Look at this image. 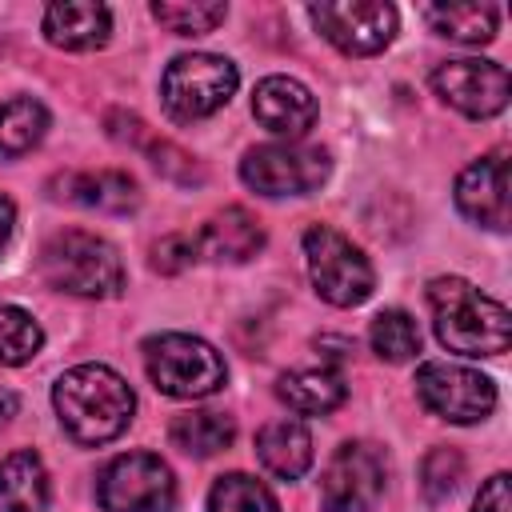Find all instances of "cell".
<instances>
[{
  "mask_svg": "<svg viewBox=\"0 0 512 512\" xmlns=\"http://www.w3.org/2000/svg\"><path fill=\"white\" fill-rule=\"evenodd\" d=\"M384 456L372 444H340L320 476V512H372L384 496Z\"/></svg>",
  "mask_w": 512,
  "mask_h": 512,
  "instance_id": "cell-10",
  "label": "cell"
},
{
  "mask_svg": "<svg viewBox=\"0 0 512 512\" xmlns=\"http://www.w3.org/2000/svg\"><path fill=\"white\" fill-rule=\"evenodd\" d=\"M40 280L56 292L84 300H112L124 288V264L116 248L92 232L68 228L44 240L40 248Z\"/></svg>",
  "mask_w": 512,
  "mask_h": 512,
  "instance_id": "cell-3",
  "label": "cell"
},
{
  "mask_svg": "<svg viewBox=\"0 0 512 512\" xmlns=\"http://www.w3.org/2000/svg\"><path fill=\"white\" fill-rule=\"evenodd\" d=\"M304 260H308V276L320 300L336 304V308H356L372 296L376 272L368 264V256L336 228L328 224H312L304 232Z\"/></svg>",
  "mask_w": 512,
  "mask_h": 512,
  "instance_id": "cell-5",
  "label": "cell"
},
{
  "mask_svg": "<svg viewBox=\"0 0 512 512\" xmlns=\"http://www.w3.org/2000/svg\"><path fill=\"white\" fill-rule=\"evenodd\" d=\"M472 512H512V488H508V472H496L492 480H484Z\"/></svg>",
  "mask_w": 512,
  "mask_h": 512,
  "instance_id": "cell-31",
  "label": "cell"
},
{
  "mask_svg": "<svg viewBox=\"0 0 512 512\" xmlns=\"http://www.w3.org/2000/svg\"><path fill=\"white\" fill-rule=\"evenodd\" d=\"M332 172L324 148L312 144H260L240 160V180L260 196H308Z\"/></svg>",
  "mask_w": 512,
  "mask_h": 512,
  "instance_id": "cell-7",
  "label": "cell"
},
{
  "mask_svg": "<svg viewBox=\"0 0 512 512\" xmlns=\"http://www.w3.org/2000/svg\"><path fill=\"white\" fill-rule=\"evenodd\" d=\"M52 196L80 204V208H96V212H112L124 216L140 204V184L120 172V168H96V172H60L52 176Z\"/></svg>",
  "mask_w": 512,
  "mask_h": 512,
  "instance_id": "cell-15",
  "label": "cell"
},
{
  "mask_svg": "<svg viewBox=\"0 0 512 512\" xmlns=\"http://www.w3.org/2000/svg\"><path fill=\"white\" fill-rule=\"evenodd\" d=\"M416 396L448 424H476L496 408V384L484 372L448 360H428L416 368Z\"/></svg>",
  "mask_w": 512,
  "mask_h": 512,
  "instance_id": "cell-9",
  "label": "cell"
},
{
  "mask_svg": "<svg viewBox=\"0 0 512 512\" xmlns=\"http://www.w3.org/2000/svg\"><path fill=\"white\" fill-rule=\"evenodd\" d=\"M144 148H148L156 172H164V176H172V180H180V184H200V180H204V168H200L184 148H176L172 140H156V136H148Z\"/></svg>",
  "mask_w": 512,
  "mask_h": 512,
  "instance_id": "cell-29",
  "label": "cell"
},
{
  "mask_svg": "<svg viewBox=\"0 0 512 512\" xmlns=\"http://www.w3.org/2000/svg\"><path fill=\"white\" fill-rule=\"evenodd\" d=\"M152 16L176 36H204L216 24H224L228 8L224 4H208V0H192V4L188 0H160V4H152Z\"/></svg>",
  "mask_w": 512,
  "mask_h": 512,
  "instance_id": "cell-27",
  "label": "cell"
},
{
  "mask_svg": "<svg viewBox=\"0 0 512 512\" xmlns=\"http://www.w3.org/2000/svg\"><path fill=\"white\" fill-rule=\"evenodd\" d=\"M108 32H112V12L96 0H60V4H48L44 12V36L68 52L100 48Z\"/></svg>",
  "mask_w": 512,
  "mask_h": 512,
  "instance_id": "cell-17",
  "label": "cell"
},
{
  "mask_svg": "<svg viewBox=\"0 0 512 512\" xmlns=\"http://www.w3.org/2000/svg\"><path fill=\"white\" fill-rule=\"evenodd\" d=\"M316 32L336 44L344 56H372L396 36V8L384 0H340L308 8Z\"/></svg>",
  "mask_w": 512,
  "mask_h": 512,
  "instance_id": "cell-11",
  "label": "cell"
},
{
  "mask_svg": "<svg viewBox=\"0 0 512 512\" xmlns=\"http://www.w3.org/2000/svg\"><path fill=\"white\" fill-rule=\"evenodd\" d=\"M256 460L280 480H300L312 468V432L292 416L272 420L256 432Z\"/></svg>",
  "mask_w": 512,
  "mask_h": 512,
  "instance_id": "cell-18",
  "label": "cell"
},
{
  "mask_svg": "<svg viewBox=\"0 0 512 512\" xmlns=\"http://www.w3.org/2000/svg\"><path fill=\"white\" fill-rule=\"evenodd\" d=\"M12 224H16V208H12V200L0 192V252H4L8 236H12Z\"/></svg>",
  "mask_w": 512,
  "mask_h": 512,
  "instance_id": "cell-32",
  "label": "cell"
},
{
  "mask_svg": "<svg viewBox=\"0 0 512 512\" xmlns=\"http://www.w3.org/2000/svg\"><path fill=\"white\" fill-rule=\"evenodd\" d=\"M432 324L448 352L460 356H500L512 344V316L508 308L480 292L460 276H436L428 284Z\"/></svg>",
  "mask_w": 512,
  "mask_h": 512,
  "instance_id": "cell-2",
  "label": "cell"
},
{
  "mask_svg": "<svg viewBox=\"0 0 512 512\" xmlns=\"http://www.w3.org/2000/svg\"><path fill=\"white\" fill-rule=\"evenodd\" d=\"M368 340H372V352L380 360H388V364H404V360H412L420 352V328L404 308H384L372 320Z\"/></svg>",
  "mask_w": 512,
  "mask_h": 512,
  "instance_id": "cell-24",
  "label": "cell"
},
{
  "mask_svg": "<svg viewBox=\"0 0 512 512\" xmlns=\"http://www.w3.org/2000/svg\"><path fill=\"white\" fill-rule=\"evenodd\" d=\"M236 84H240V72L232 60L212 52H188L164 68L160 96L176 120H204L232 100Z\"/></svg>",
  "mask_w": 512,
  "mask_h": 512,
  "instance_id": "cell-6",
  "label": "cell"
},
{
  "mask_svg": "<svg viewBox=\"0 0 512 512\" xmlns=\"http://www.w3.org/2000/svg\"><path fill=\"white\" fill-rule=\"evenodd\" d=\"M48 496V472L36 452L20 448L0 460V512H44Z\"/></svg>",
  "mask_w": 512,
  "mask_h": 512,
  "instance_id": "cell-19",
  "label": "cell"
},
{
  "mask_svg": "<svg viewBox=\"0 0 512 512\" xmlns=\"http://www.w3.org/2000/svg\"><path fill=\"white\" fill-rule=\"evenodd\" d=\"M44 344L40 324L32 320V312L16 308V304H0V364L16 368L28 364Z\"/></svg>",
  "mask_w": 512,
  "mask_h": 512,
  "instance_id": "cell-26",
  "label": "cell"
},
{
  "mask_svg": "<svg viewBox=\"0 0 512 512\" xmlns=\"http://www.w3.org/2000/svg\"><path fill=\"white\" fill-rule=\"evenodd\" d=\"M96 496L104 512H172L176 480L160 456L128 452V456H116L100 472Z\"/></svg>",
  "mask_w": 512,
  "mask_h": 512,
  "instance_id": "cell-8",
  "label": "cell"
},
{
  "mask_svg": "<svg viewBox=\"0 0 512 512\" xmlns=\"http://www.w3.org/2000/svg\"><path fill=\"white\" fill-rule=\"evenodd\" d=\"M252 116L272 132V136H288L292 144L316 124L320 108L316 96L292 80V76H264L252 92Z\"/></svg>",
  "mask_w": 512,
  "mask_h": 512,
  "instance_id": "cell-14",
  "label": "cell"
},
{
  "mask_svg": "<svg viewBox=\"0 0 512 512\" xmlns=\"http://www.w3.org/2000/svg\"><path fill=\"white\" fill-rule=\"evenodd\" d=\"M264 248V228L248 208H224L196 232V252L216 264H244Z\"/></svg>",
  "mask_w": 512,
  "mask_h": 512,
  "instance_id": "cell-16",
  "label": "cell"
},
{
  "mask_svg": "<svg viewBox=\"0 0 512 512\" xmlns=\"http://www.w3.org/2000/svg\"><path fill=\"white\" fill-rule=\"evenodd\" d=\"M52 404H56V416H60L64 432L76 444L116 440L128 428L132 412H136V396H132L128 380L120 372H112L108 364L68 368L52 388Z\"/></svg>",
  "mask_w": 512,
  "mask_h": 512,
  "instance_id": "cell-1",
  "label": "cell"
},
{
  "mask_svg": "<svg viewBox=\"0 0 512 512\" xmlns=\"http://www.w3.org/2000/svg\"><path fill=\"white\" fill-rule=\"evenodd\" d=\"M208 512H280L276 496L244 472H228L208 492Z\"/></svg>",
  "mask_w": 512,
  "mask_h": 512,
  "instance_id": "cell-25",
  "label": "cell"
},
{
  "mask_svg": "<svg viewBox=\"0 0 512 512\" xmlns=\"http://www.w3.org/2000/svg\"><path fill=\"white\" fill-rule=\"evenodd\" d=\"M16 412V396L12 392H0V420H8Z\"/></svg>",
  "mask_w": 512,
  "mask_h": 512,
  "instance_id": "cell-33",
  "label": "cell"
},
{
  "mask_svg": "<svg viewBox=\"0 0 512 512\" xmlns=\"http://www.w3.org/2000/svg\"><path fill=\"white\" fill-rule=\"evenodd\" d=\"M432 88L444 104H452L472 120H488L508 104V72L492 60H472V56L444 60L432 72Z\"/></svg>",
  "mask_w": 512,
  "mask_h": 512,
  "instance_id": "cell-12",
  "label": "cell"
},
{
  "mask_svg": "<svg viewBox=\"0 0 512 512\" xmlns=\"http://www.w3.org/2000/svg\"><path fill=\"white\" fill-rule=\"evenodd\" d=\"M424 20L448 36V40H460V44H488L496 40V8L492 4H428L424 8Z\"/></svg>",
  "mask_w": 512,
  "mask_h": 512,
  "instance_id": "cell-23",
  "label": "cell"
},
{
  "mask_svg": "<svg viewBox=\"0 0 512 512\" xmlns=\"http://www.w3.org/2000/svg\"><path fill=\"white\" fill-rule=\"evenodd\" d=\"M192 260H200V252H196V236H188V232H172L152 248L156 272H184Z\"/></svg>",
  "mask_w": 512,
  "mask_h": 512,
  "instance_id": "cell-30",
  "label": "cell"
},
{
  "mask_svg": "<svg viewBox=\"0 0 512 512\" xmlns=\"http://www.w3.org/2000/svg\"><path fill=\"white\" fill-rule=\"evenodd\" d=\"M456 208L492 232H504L512 220V204H508V160L504 152H492L476 164H468L456 180Z\"/></svg>",
  "mask_w": 512,
  "mask_h": 512,
  "instance_id": "cell-13",
  "label": "cell"
},
{
  "mask_svg": "<svg viewBox=\"0 0 512 512\" xmlns=\"http://www.w3.org/2000/svg\"><path fill=\"white\" fill-rule=\"evenodd\" d=\"M276 396L292 408V412H304V416H324L332 408L344 404L348 388H344V376L336 368H292L276 380Z\"/></svg>",
  "mask_w": 512,
  "mask_h": 512,
  "instance_id": "cell-20",
  "label": "cell"
},
{
  "mask_svg": "<svg viewBox=\"0 0 512 512\" xmlns=\"http://www.w3.org/2000/svg\"><path fill=\"white\" fill-rule=\"evenodd\" d=\"M464 480V456L456 448H432L420 464V492L428 504H444Z\"/></svg>",
  "mask_w": 512,
  "mask_h": 512,
  "instance_id": "cell-28",
  "label": "cell"
},
{
  "mask_svg": "<svg viewBox=\"0 0 512 512\" xmlns=\"http://www.w3.org/2000/svg\"><path fill=\"white\" fill-rule=\"evenodd\" d=\"M168 440H172V448H180L184 456L204 460V456L224 452V448L236 440V424H232V416H224V412H184V416L172 420Z\"/></svg>",
  "mask_w": 512,
  "mask_h": 512,
  "instance_id": "cell-21",
  "label": "cell"
},
{
  "mask_svg": "<svg viewBox=\"0 0 512 512\" xmlns=\"http://www.w3.org/2000/svg\"><path fill=\"white\" fill-rule=\"evenodd\" d=\"M48 132V108L32 96H16L0 104V160L32 152Z\"/></svg>",
  "mask_w": 512,
  "mask_h": 512,
  "instance_id": "cell-22",
  "label": "cell"
},
{
  "mask_svg": "<svg viewBox=\"0 0 512 512\" xmlns=\"http://www.w3.org/2000/svg\"><path fill=\"white\" fill-rule=\"evenodd\" d=\"M144 368H148L152 384L176 400H204V396L220 392L228 380L224 356L208 340L188 336V332L148 336L144 340Z\"/></svg>",
  "mask_w": 512,
  "mask_h": 512,
  "instance_id": "cell-4",
  "label": "cell"
}]
</instances>
